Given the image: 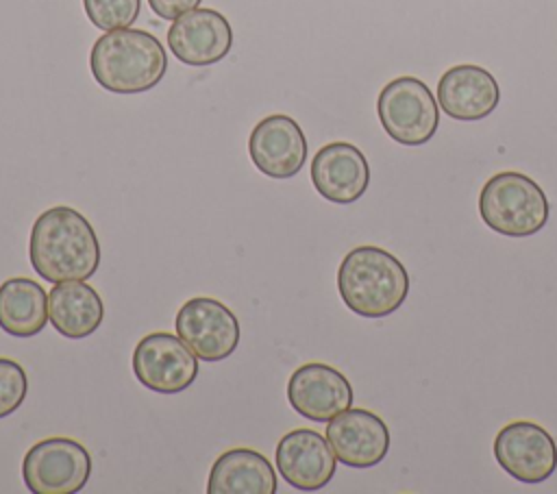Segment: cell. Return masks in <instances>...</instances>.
Listing matches in <instances>:
<instances>
[{
    "label": "cell",
    "mask_w": 557,
    "mask_h": 494,
    "mask_svg": "<svg viewBox=\"0 0 557 494\" xmlns=\"http://www.w3.org/2000/svg\"><path fill=\"white\" fill-rule=\"evenodd\" d=\"M28 259L48 283L87 281L100 265V242L83 213L57 205L37 215L30 229Z\"/></svg>",
    "instance_id": "cell-1"
},
{
    "label": "cell",
    "mask_w": 557,
    "mask_h": 494,
    "mask_svg": "<svg viewBox=\"0 0 557 494\" xmlns=\"http://www.w3.org/2000/svg\"><path fill=\"white\" fill-rule=\"evenodd\" d=\"M96 83L113 94H141L161 83L168 70L163 44L139 28L104 30L89 54Z\"/></svg>",
    "instance_id": "cell-2"
},
{
    "label": "cell",
    "mask_w": 557,
    "mask_h": 494,
    "mask_svg": "<svg viewBox=\"0 0 557 494\" xmlns=\"http://www.w3.org/2000/svg\"><path fill=\"white\" fill-rule=\"evenodd\" d=\"M337 292L352 313L385 318L407 300L409 274L385 248L357 246L339 263Z\"/></svg>",
    "instance_id": "cell-3"
},
{
    "label": "cell",
    "mask_w": 557,
    "mask_h": 494,
    "mask_svg": "<svg viewBox=\"0 0 557 494\" xmlns=\"http://www.w3.org/2000/svg\"><path fill=\"white\" fill-rule=\"evenodd\" d=\"M481 220L513 239L531 237L548 222L544 189L522 172L505 170L487 178L479 194Z\"/></svg>",
    "instance_id": "cell-4"
},
{
    "label": "cell",
    "mask_w": 557,
    "mask_h": 494,
    "mask_svg": "<svg viewBox=\"0 0 557 494\" xmlns=\"http://www.w3.org/2000/svg\"><path fill=\"white\" fill-rule=\"evenodd\" d=\"M383 131L403 146H422L440 126V104L433 91L416 76L389 81L376 100Z\"/></svg>",
    "instance_id": "cell-5"
},
{
    "label": "cell",
    "mask_w": 557,
    "mask_h": 494,
    "mask_svg": "<svg viewBox=\"0 0 557 494\" xmlns=\"http://www.w3.org/2000/svg\"><path fill=\"white\" fill-rule=\"evenodd\" d=\"M91 474L89 450L72 437H46L22 459V479L33 494H74Z\"/></svg>",
    "instance_id": "cell-6"
},
{
    "label": "cell",
    "mask_w": 557,
    "mask_h": 494,
    "mask_svg": "<svg viewBox=\"0 0 557 494\" xmlns=\"http://www.w3.org/2000/svg\"><path fill=\"white\" fill-rule=\"evenodd\" d=\"M135 379L157 394H178L198 376V357L172 333L157 331L144 335L131 359Z\"/></svg>",
    "instance_id": "cell-7"
},
{
    "label": "cell",
    "mask_w": 557,
    "mask_h": 494,
    "mask_svg": "<svg viewBox=\"0 0 557 494\" xmlns=\"http://www.w3.org/2000/svg\"><path fill=\"white\" fill-rule=\"evenodd\" d=\"M176 335L200 361H222L239 344V320L220 300L196 296L183 302L174 320Z\"/></svg>",
    "instance_id": "cell-8"
},
{
    "label": "cell",
    "mask_w": 557,
    "mask_h": 494,
    "mask_svg": "<svg viewBox=\"0 0 557 494\" xmlns=\"http://www.w3.org/2000/svg\"><path fill=\"white\" fill-rule=\"evenodd\" d=\"M498 466L520 483H544L557 468L555 437L531 420H513L494 437Z\"/></svg>",
    "instance_id": "cell-9"
},
{
    "label": "cell",
    "mask_w": 557,
    "mask_h": 494,
    "mask_svg": "<svg viewBox=\"0 0 557 494\" xmlns=\"http://www.w3.org/2000/svg\"><path fill=\"white\" fill-rule=\"evenodd\" d=\"M168 48L185 65H213L231 52L233 28L220 11L196 7L172 22Z\"/></svg>",
    "instance_id": "cell-10"
},
{
    "label": "cell",
    "mask_w": 557,
    "mask_h": 494,
    "mask_svg": "<svg viewBox=\"0 0 557 494\" xmlns=\"http://www.w3.org/2000/svg\"><path fill=\"white\" fill-rule=\"evenodd\" d=\"M350 381L333 366L309 361L298 366L287 381L292 409L313 422H329L352 405Z\"/></svg>",
    "instance_id": "cell-11"
},
{
    "label": "cell",
    "mask_w": 557,
    "mask_h": 494,
    "mask_svg": "<svg viewBox=\"0 0 557 494\" xmlns=\"http://www.w3.org/2000/svg\"><path fill=\"white\" fill-rule=\"evenodd\" d=\"M248 155L261 174L292 178L307 161V139L294 118L272 113L255 124L248 137Z\"/></svg>",
    "instance_id": "cell-12"
},
{
    "label": "cell",
    "mask_w": 557,
    "mask_h": 494,
    "mask_svg": "<svg viewBox=\"0 0 557 494\" xmlns=\"http://www.w3.org/2000/svg\"><path fill=\"white\" fill-rule=\"evenodd\" d=\"M274 461L281 477L300 492L322 490L337 468V457L326 435L313 429L287 431L276 444Z\"/></svg>",
    "instance_id": "cell-13"
},
{
    "label": "cell",
    "mask_w": 557,
    "mask_h": 494,
    "mask_svg": "<svg viewBox=\"0 0 557 494\" xmlns=\"http://www.w3.org/2000/svg\"><path fill=\"white\" fill-rule=\"evenodd\" d=\"M326 440L339 464L372 468L389 450V429L374 411L348 407L326 424Z\"/></svg>",
    "instance_id": "cell-14"
},
{
    "label": "cell",
    "mask_w": 557,
    "mask_h": 494,
    "mask_svg": "<svg viewBox=\"0 0 557 494\" xmlns=\"http://www.w3.org/2000/svg\"><path fill=\"white\" fill-rule=\"evenodd\" d=\"M311 183L329 202L350 205L359 200L370 185L368 159L348 141H331L322 146L311 161Z\"/></svg>",
    "instance_id": "cell-15"
},
{
    "label": "cell",
    "mask_w": 557,
    "mask_h": 494,
    "mask_svg": "<svg viewBox=\"0 0 557 494\" xmlns=\"http://www.w3.org/2000/svg\"><path fill=\"white\" fill-rule=\"evenodd\" d=\"M500 100L496 78L481 65L461 63L448 67L437 83L440 109L459 122L487 118Z\"/></svg>",
    "instance_id": "cell-16"
},
{
    "label": "cell",
    "mask_w": 557,
    "mask_h": 494,
    "mask_svg": "<svg viewBox=\"0 0 557 494\" xmlns=\"http://www.w3.org/2000/svg\"><path fill=\"white\" fill-rule=\"evenodd\" d=\"M209 494H274L276 472L270 459L255 448H228L222 453L207 479Z\"/></svg>",
    "instance_id": "cell-17"
},
{
    "label": "cell",
    "mask_w": 557,
    "mask_h": 494,
    "mask_svg": "<svg viewBox=\"0 0 557 494\" xmlns=\"http://www.w3.org/2000/svg\"><path fill=\"white\" fill-rule=\"evenodd\" d=\"M48 318L63 337L83 339L102 324L104 305L85 281H63L48 292Z\"/></svg>",
    "instance_id": "cell-18"
},
{
    "label": "cell",
    "mask_w": 557,
    "mask_h": 494,
    "mask_svg": "<svg viewBox=\"0 0 557 494\" xmlns=\"http://www.w3.org/2000/svg\"><path fill=\"white\" fill-rule=\"evenodd\" d=\"M48 294L26 276L7 279L0 285V329L13 337H33L48 322Z\"/></svg>",
    "instance_id": "cell-19"
},
{
    "label": "cell",
    "mask_w": 557,
    "mask_h": 494,
    "mask_svg": "<svg viewBox=\"0 0 557 494\" xmlns=\"http://www.w3.org/2000/svg\"><path fill=\"white\" fill-rule=\"evenodd\" d=\"M89 22L100 30L128 28L139 15L141 0H83Z\"/></svg>",
    "instance_id": "cell-20"
},
{
    "label": "cell",
    "mask_w": 557,
    "mask_h": 494,
    "mask_svg": "<svg viewBox=\"0 0 557 494\" xmlns=\"http://www.w3.org/2000/svg\"><path fill=\"white\" fill-rule=\"evenodd\" d=\"M28 392V379L24 368L9 359L0 357V418H7L20 409Z\"/></svg>",
    "instance_id": "cell-21"
},
{
    "label": "cell",
    "mask_w": 557,
    "mask_h": 494,
    "mask_svg": "<svg viewBox=\"0 0 557 494\" xmlns=\"http://www.w3.org/2000/svg\"><path fill=\"white\" fill-rule=\"evenodd\" d=\"M150 9L161 17V20H176L183 13L196 9L200 0H148Z\"/></svg>",
    "instance_id": "cell-22"
}]
</instances>
